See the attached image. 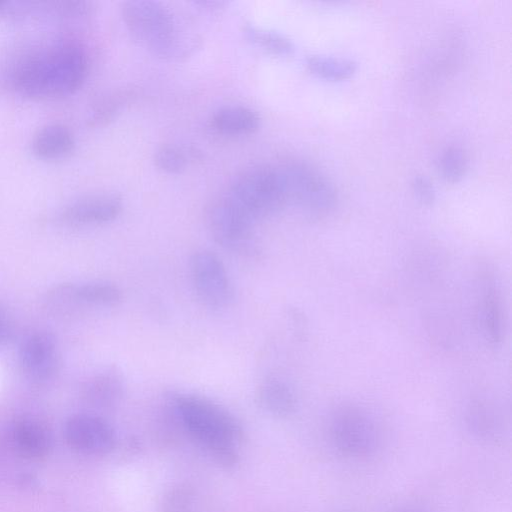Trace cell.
Returning <instances> with one entry per match:
<instances>
[{
	"label": "cell",
	"instance_id": "cell-1",
	"mask_svg": "<svg viewBox=\"0 0 512 512\" xmlns=\"http://www.w3.org/2000/svg\"><path fill=\"white\" fill-rule=\"evenodd\" d=\"M87 73L88 57L82 45L60 38L18 54L5 70V81L25 98H59L77 91Z\"/></svg>",
	"mask_w": 512,
	"mask_h": 512
},
{
	"label": "cell",
	"instance_id": "cell-2",
	"mask_svg": "<svg viewBox=\"0 0 512 512\" xmlns=\"http://www.w3.org/2000/svg\"><path fill=\"white\" fill-rule=\"evenodd\" d=\"M167 396L184 427L216 455L231 461L233 444L242 433L237 419L222 406L202 396L174 391Z\"/></svg>",
	"mask_w": 512,
	"mask_h": 512
},
{
	"label": "cell",
	"instance_id": "cell-3",
	"mask_svg": "<svg viewBox=\"0 0 512 512\" xmlns=\"http://www.w3.org/2000/svg\"><path fill=\"white\" fill-rule=\"evenodd\" d=\"M122 18L131 37L154 55L178 58L195 47L180 36L173 13L161 2L128 0Z\"/></svg>",
	"mask_w": 512,
	"mask_h": 512
},
{
	"label": "cell",
	"instance_id": "cell-4",
	"mask_svg": "<svg viewBox=\"0 0 512 512\" xmlns=\"http://www.w3.org/2000/svg\"><path fill=\"white\" fill-rule=\"evenodd\" d=\"M326 440L331 450L348 461H366L382 448V431L375 417L353 403L337 405L326 424Z\"/></svg>",
	"mask_w": 512,
	"mask_h": 512
},
{
	"label": "cell",
	"instance_id": "cell-5",
	"mask_svg": "<svg viewBox=\"0 0 512 512\" xmlns=\"http://www.w3.org/2000/svg\"><path fill=\"white\" fill-rule=\"evenodd\" d=\"M205 222L214 242L240 258L259 259L262 248L254 234L255 220L227 193L206 207Z\"/></svg>",
	"mask_w": 512,
	"mask_h": 512
},
{
	"label": "cell",
	"instance_id": "cell-6",
	"mask_svg": "<svg viewBox=\"0 0 512 512\" xmlns=\"http://www.w3.org/2000/svg\"><path fill=\"white\" fill-rule=\"evenodd\" d=\"M227 194L255 221L274 215L288 203L282 172L269 165H254L241 171Z\"/></svg>",
	"mask_w": 512,
	"mask_h": 512
},
{
	"label": "cell",
	"instance_id": "cell-7",
	"mask_svg": "<svg viewBox=\"0 0 512 512\" xmlns=\"http://www.w3.org/2000/svg\"><path fill=\"white\" fill-rule=\"evenodd\" d=\"M288 202L305 215L319 219L330 215L338 203L333 182L318 167L305 160H291L280 167Z\"/></svg>",
	"mask_w": 512,
	"mask_h": 512
},
{
	"label": "cell",
	"instance_id": "cell-8",
	"mask_svg": "<svg viewBox=\"0 0 512 512\" xmlns=\"http://www.w3.org/2000/svg\"><path fill=\"white\" fill-rule=\"evenodd\" d=\"M190 280L200 303L222 311L234 301V286L223 261L208 249H198L189 258Z\"/></svg>",
	"mask_w": 512,
	"mask_h": 512
},
{
	"label": "cell",
	"instance_id": "cell-9",
	"mask_svg": "<svg viewBox=\"0 0 512 512\" xmlns=\"http://www.w3.org/2000/svg\"><path fill=\"white\" fill-rule=\"evenodd\" d=\"M122 299V290L116 284L95 280L59 284L48 291L46 303L49 308L64 312L80 305L112 307Z\"/></svg>",
	"mask_w": 512,
	"mask_h": 512
},
{
	"label": "cell",
	"instance_id": "cell-10",
	"mask_svg": "<svg viewBox=\"0 0 512 512\" xmlns=\"http://www.w3.org/2000/svg\"><path fill=\"white\" fill-rule=\"evenodd\" d=\"M123 202L114 193L81 196L65 204L55 219L67 227L97 226L114 221L122 212Z\"/></svg>",
	"mask_w": 512,
	"mask_h": 512
},
{
	"label": "cell",
	"instance_id": "cell-11",
	"mask_svg": "<svg viewBox=\"0 0 512 512\" xmlns=\"http://www.w3.org/2000/svg\"><path fill=\"white\" fill-rule=\"evenodd\" d=\"M22 371L32 381L51 380L59 367V348L55 336L47 331H36L26 336L18 350Z\"/></svg>",
	"mask_w": 512,
	"mask_h": 512
},
{
	"label": "cell",
	"instance_id": "cell-12",
	"mask_svg": "<svg viewBox=\"0 0 512 512\" xmlns=\"http://www.w3.org/2000/svg\"><path fill=\"white\" fill-rule=\"evenodd\" d=\"M64 437L74 450L90 455L109 452L115 443L111 425L103 418L87 413L75 414L64 425Z\"/></svg>",
	"mask_w": 512,
	"mask_h": 512
},
{
	"label": "cell",
	"instance_id": "cell-13",
	"mask_svg": "<svg viewBox=\"0 0 512 512\" xmlns=\"http://www.w3.org/2000/svg\"><path fill=\"white\" fill-rule=\"evenodd\" d=\"M88 10L87 3L81 0L6 1L1 14L21 21L68 22L85 16Z\"/></svg>",
	"mask_w": 512,
	"mask_h": 512
},
{
	"label": "cell",
	"instance_id": "cell-14",
	"mask_svg": "<svg viewBox=\"0 0 512 512\" xmlns=\"http://www.w3.org/2000/svg\"><path fill=\"white\" fill-rule=\"evenodd\" d=\"M126 389V380L123 372L115 365L106 366L84 383L82 394L91 405L109 408L118 404Z\"/></svg>",
	"mask_w": 512,
	"mask_h": 512
},
{
	"label": "cell",
	"instance_id": "cell-15",
	"mask_svg": "<svg viewBox=\"0 0 512 512\" xmlns=\"http://www.w3.org/2000/svg\"><path fill=\"white\" fill-rule=\"evenodd\" d=\"M13 449L26 458H40L52 448V437L48 429L32 419L14 421L8 432Z\"/></svg>",
	"mask_w": 512,
	"mask_h": 512
},
{
	"label": "cell",
	"instance_id": "cell-16",
	"mask_svg": "<svg viewBox=\"0 0 512 512\" xmlns=\"http://www.w3.org/2000/svg\"><path fill=\"white\" fill-rule=\"evenodd\" d=\"M75 147V139L70 129L60 123L43 126L33 136L31 151L43 161H56L69 156Z\"/></svg>",
	"mask_w": 512,
	"mask_h": 512
},
{
	"label": "cell",
	"instance_id": "cell-17",
	"mask_svg": "<svg viewBox=\"0 0 512 512\" xmlns=\"http://www.w3.org/2000/svg\"><path fill=\"white\" fill-rule=\"evenodd\" d=\"M481 322L487 341L494 347L503 338V315L500 289L494 276L486 275L482 283Z\"/></svg>",
	"mask_w": 512,
	"mask_h": 512
},
{
	"label": "cell",
	"instance_id": "cell-18",
	"mask_svg": "<svg viewBox=\"0 0 512 512\" xmlns=\"http://www.w3.org/2000/svg\"><path fill=\"white\" fill-rule=\"evenodd\" d=\"M214 129L227 136L254 133L260 125V116L250 107L225 105L218 108L211 119Z\"/></svg>",
	"mask_w": 512,
	"mask_h": 512
},
{
	"label": "cell",
	"instance_id": "cell-19",
	"mask_svg": "<svg viewBox=\"0 0 512 512\" xmlns=\"http://www.w3.org/2000/svg\"><path fill=\"white\" fill-rule=\"evenodd\" d=\"M256 398L260 407L277 417H287L297 408V397L292 387L284 380L271 377L257 389Z\"/></svg>",
	"mask_w": 512,
	"mask_h": 512
},
{
	"label": "cell",
	"instance_id": "cell-20",
	"mask_svg": "<svg viewBox=\"0 0 512 512\" xmlns=\"http://www.w3.org/2000/svg\"><path fill=\"white\" fill-rule=\"evenodd\" d=\"M465 424L470 435L481 442L491 443L501 438V422L493 409L484 404L476 403L467 409Z\"/></svg>",
	"mask_w": 512,
	"mask_h": 512
},
{
	"label": "cell",
	"instance_id": "cell-21",
	"mask_svg": "<svg viewBox=\"0 0 512 512\" xmlns=\"http://www.w3.org/2000/svg\"><path fill=\"white\" fill-rule=\"evenodd\" d=\"M307 69L318 78L343 81L351 78L358 69L355 60L331 55H310L305 60Z\"/></svg>",
	"mask_w": 512,
	"mask_h": 512
},
{
	"label": "cell",
	"instance_id": "cell-22",
	"mask_svg": "<svg viewBox=\"0 0 512 512\" xmlns=\"http://www.w3.org/2000/svg\"><path fill=\"white\" fill-rule=\"evenodd\" d=\"M245 37L254 45L276 56H290L295 52V45L285 35L252 24L243 27Z\"/></svg>",
	"mask_w": 512,
	"mask_h": 512
},
{
	"label": "cell",
	"instance_id": "cell-23",
	"mask_svg": "<svg viewBox=\"0 0 512 512\" xmlns=\"http://www.w3.org/2000/svg\"><path fill=\"white\" fill-rule=\"evenodd\" d=\"M436 167L445 181L459 182L466 175L468 169L467 153L459 145L448 144L438 152Z\"/></svg>",
	"mask_w": 512,
	"mask_h": 512
},
{
	"label": "cell",
	"instance_id": "cell-24",
	"mask_svg": "<svg viewBox=\"0 0 512 512\" xmlns=\"http://www.w3.org/2000/svg\"><path fill=\"white\" fill-rule=\"evenodd\" d=\"M188 152L175 145H164L154 154L155 165L168 174L181 173L188 165Z\"/></svg>",
	"mask_w": 512,
	"mask_h": 512
},
{
	"label": "cell",
	"instance_id": "cell-25",
	"mask_svg": "<svg viewBox=\"0 0 512 512\" xmlns=\"http://www.w3.org/2000/svg\"><path fill=\"white\" fill-rule=\"evenodd\" d=\"M120 102L114 97H105L94 103L89 114L92 123H102L111 119L119 110Z\"/></svg>",
	"mask_w": 512,
	"mask_h": 512
},
{
	"label": "cell",
	"instance_id": "cell-26",
	"mask_svg": "<svg viewBox=\"0 0 512 512\" xmlns=\"http://www.w3.org/2000/svg\"><path fill=\"white\" fill-rule=\"evenodd\" d=\"M412 189L417 199L425 205H431L436 199L433 183L426 176L416 175L412 180Z\"/></svg>",
	"mask_w": 512,
	"mask_h": 512
},
{
	"label": "cell",
	"instance_id": "cell-27",
	"mask_svg": "<svg viewBox=\"0 0 512 512\" xmlns=\"http://www.w3.org/2000/svg\"><path fill=\"white\" fill-rule=\"evenodd\" d=\"M14 324L7 311L0 306V345L9 343L14 337Z\"/></svg>",
	"mask_w": 512,
	"mask_h": 512
},
{
	"label": "cell",
	"instance_id": "cell-28",
	"mask_svg": "<svg viewBox=\"0 0 512 512\" xmlns=\"http://www.w3.org/2000/svg\"><path fill=\"white\" fill-rule=\"evenodd\" d=\"M188 495L184 491H177L171 494L167 501V512H187L189 510Z\"/></svg>",
	"mask_w": 512,
	"mask_h": 512
},
{
	"label": "cell",
	"instance_id": "cell-29",
	"mask_svg": "<svg viewBox=\"0 0 512 512\" xmlns=\"http://www.w3.org/2000/svg\"><path fill=\"white\" fill-rule=\"evenodd\" d=\"M391 512H428L425 508L415 504H403L394 508Z\"/></svg>",
	"mask_w": 512,
	"mask_h": 512
},
{
	"label": "cell",
	"instance_id": "cell-30",
	"mask_svg": "<svg viewBox=\"0 0 512 512\" xmlns=\"http://www.w3.org/2000/svg\"><path fill=\"white\" fill-rule=\"evenodd\" d=\"M195 4L209 9H217L223 7L226 2L222 0H198L195 1Z\"/></svg>",
	"mask_w": 512,
	"mask_h": 512
},
{
	"label": "cell",
	"instance_id": "cell-31",
	"mask_svg": "<svg viewBox=\"0 0 512 512\" xmlns=\"http://www.w3.org/2000/svg\"><path fill=\"white\" fill-rule=\"evenodd\" d=\"M6 4V0H0V14L2 13L4 6Z\"/></svg>",
	"mask_w": 512,
	"mask_h": 512
}]
</instances>
